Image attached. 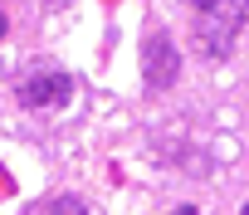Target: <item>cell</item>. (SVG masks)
<instances>
[{
  "instance_id": "6da1fadb",
  "label": "cell",
  "mask_w": 249,
  "mask_h": 215,
  "mask_svg": "<svg viewBox=\"0 0 249 215\" xmlns=\"http://www.w3.org/2000/svg\"><path fill=\"white\" fill-rule=\"evenodd\" d=\"M186 5L196 15V44L215 59L234 44V35L249 15V0H186Z\"/></svg>"
},
{
  "instance_id": "7a4b0ae2",
  "label": "cell",
  "mask_w": 249,
  "mask_h": 215,
  "mask_svg": "<svg viewBox=\"0 0 249 215\" xmlns=\"http://www.w3.org/2000/svg\"><path fill=\"white\" fill-rule=\"evenodd\" d=\"M69 93H73V83H69L64 73H39V78H25V83H20V103H30V108L64 103Z\"/></svg>"
},
{
  "instance_id": "3957f363",
  "label": "cell",
  "mask_w": 249,
  "mask_h": 215,
  "mask_svg": "<svg viewBox=\"0 0 249 215\" xmlns=\"http://www.w3.org/2000/svg\"><path fill=\"white\" fill-rule=\"evenodd\" d=\"M171 78H176L171 39H166V35H152V39H147V83H152V88H161V83H171Z\"/></svg>"
},
{
  "instance_id": "277c9868",
  "label": "cell",
  "mask_w": 249,
  "mask_h": 215,
  "mask_svg": "<svg viewBox=\"0 0 249 215\" xmlns=\"http://www.w3.org/2000/svg\"><path fill=\"white\" fill-rule=\"evenodd\" d=\"M25 215H88V210H83V200H73V196H49V200L30 205Z\"/></svg>"
},
{
  "instance_id": "5b68a950",
  "label": "cell",
  "mask_w": 249,
  "mask_h": 215,
  "mask_svg": "<svg viewBox=\"0 0 249 215\" xmlns=\"http://www.w3.org/2000/svg\"><path fill=\"white\" fill-rule=\"evenodd\" d=\"M176 215H200V210H191V205H181V210H176Z\"/></svg>"
},
{
  "instance_id": "8992f818",
  "label": "cell",
  "mask_w": 249,
  "mask_h": 215,
  "mask_svg": "<svg viewBox=\"0 0 249 215\" xmlns=\"http://www.w3.org/2000/svg\"><path fill=\"white\" fill-rule=\"evenodd\" d=\"M0 39H5V10H0Z\"/></svg>"
},
{
  "instance_id": "52a82bcc",
  "label": "cell",
  "mask_w": 249,
  "mask_h": 215,
  "mask_svg": "<svg viewBox=\"0 0 249 215\" xmlns=\"http://www.w3.org/2000/svg\"><path fill=\"white\" fill-rule=\"evenodd\" d=\"M244 215H249V205H244Z\"/></svg>"
}]
</instances>
